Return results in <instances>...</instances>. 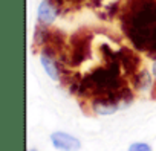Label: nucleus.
Segmentation results:
<instances>
[{
    "instance_id": "obj_6",
    "label": "nucleus",
    "mask_w": 156,
    "mask_h": 151,
    "mask_svg": "<svg viewBox=\"0 0 156 151\" xmlns=\"http://www.w3.org/2000/svg\"><path fill=\"white\" fill-rule=\"evenodd\" d=\"M58 2H70V3H75V2H80V0H58Z\"/></svg>"
},
{
    "instance_id": "obj_8",
    "label": "nucleus",
    "mask_w": 156,
    "mask_h": 151,
    "mask_svg": "<svg viewBox=\"0 0 156 151\" xmlns=\"http://www.w3.org/2000/svg\"><path fill=\"white\" fill-rule=\"evenodd\" d=\"M29 151H35V149H29Z\"/></svg>"
},
{
    "instance_id": "obj_2",
    "label": "nucleus",
    "mask_w": 156,
    "mask_h": 151,
    "mask_svg": "<svg viewBox=\"0 0 156 151\" xmlns=\"http://www.w3.org/2000/svg\"><path fill=\"white\" fill-rule=\"evenodd\" d=\"M51 142L60 151H78L80 149V140L67 133H61V131L52 133Z\"/></svg>"
},
{
    "instance_id": "obj_3",
    "label": "nucleus",
    "mask_w": 156,
    "mask_h": 151,
    "mask_svg": "<svg viewBox=\"0 0 156 151\" xmlns=\"http://www.w3.org/2000/svg\"><path fill=\"white\" fill-rule=\"evenodd\" d=\"M57 9L54 6V3L51 0H43V2L38 5V9H37V19L40 23L43 25H52L54 20L57 19Z\"/></svg>"
},
{
    "instance_id": "obj_1",
    "label": "nucleus",
    "mask_w": 156,
    "mask_h": 151,
    "mask_svg": "<svg viewBox=\"0 0 156 151\" xmlns=\"http://www.w3.org/2000/svg\"><path fill=\"white\" fill-rule=\"evenodd\" d=\"M121 26L139 50L156 53V0H127Z\"/></svg>"
},
{
    "instance_id": "obj_4",
    "label": "nucleus",
    "mask_w": 156,
    "mask_h": 151,
    "mask_svg": "<svg viewBox=\"0 0 156 151\" xmlns=\"http://www.w3.org/2000/svg\"><path fill=\"white\" fill-rule=\"evenodd\" d=\"M40 63H41L44 72L49 75L54 81H58L60 80V64H57V61H55V58L52 55H49L46 52H41Z\"/></svg>"
},
{
    "instance_id": "obj_7",
    "label": "nucleus",
    "mask_w": 156,
    "mask_h": 151,
    "mask_svg": "<svg viewBox=\"0 0 156 151\" xmlns=\"http://www.w3.org/2000/svg\"><path fill=\"white\" fill-rule=\"evenodd\" d=\"M153 75H154V77H156V61L153 63Z\"/></svg>"
},
{
    "instance_id": "obj_5",
    "label": "nucleus",
    "mask_w": 156,
    "mask_h": 151,
    "mask_svg": "<svg viewBox=\"0 0 156 151\" xmlns=\"http://www.w3.org/2000/svg\"><path fill=\"white\" fill-rule=\"evenodd\" d=\"M129 151H151L150 145L147 143H142V142H136V143H132L129 146Z\"/></svg>"
}]
</instances>
